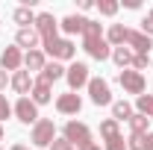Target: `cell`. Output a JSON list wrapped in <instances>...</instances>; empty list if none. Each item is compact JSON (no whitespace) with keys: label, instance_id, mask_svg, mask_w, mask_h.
Masks as SVG:
<instances>
[{"label":"cell","instance_id":"cell-1","mask_svg":"<svg viewBox=\"0 0 153 150\" xmlns=\"http://www.w3.org/2000/svg\"><path fill=\"white\" fill-rule=\"evenodd\" d=\"M82 47H85V53L97 62H106V59H112V47H109V41L103 36V27H100V21H85V30H82Z\"/></svg>","mask_w":153,"mask_h":150},{"label":"cell","instance_id":"cell-8","mask_svg":"<svg viewBox=\"0 0 153 150\" xmlns=\"http://www.w3.org/2000/svg\"><path fill=\"white\" fill-rule=\"evenodd\" d=\"M12 115L18 118L21 124H27V127H30V124L36 127L38 124V106L30 100V97H18V103L12 106Z\"/></svg>","mask_w":153,"mask_h":150},{"label":"cell","instance_id":"cell-9","mask_svg":"<svg viewBox=\"0 0 153 150\" xmlns=\"http://www.w3.org/2000/svg\"><path fill=\"white\" fill-rule=\"evenodd\" d=\"M65 79H68L71 91L76 94L79 88H85V85H88V79H91V76H88V65H85V62H74V65L65 71Z\"/></svg>","mask_w":153,"mask_h":150},{"label":"cell","instance_id":"cell-21","mask_svg":"<svg viewBox=\"0 0 153 150\" xmlns=\"http://www.w3.org/2000/svg\"><path fill=\"white\" fill-rule=\"evenodd\" d=\"M15 44H18V47H27V50H36V44H38V33L33 30V27H30V30H18Z\"/></svg>","mask_w":153,"mask_h":150},{"label":"cell","instance_id":"cell-40","mask_svg":"<svg viewBox=\"0 0 153 150\" xmlns=\"http://www.w3.org/2000/svg\"><path fill=\"white\" fill-rule=\"evenodd\" d=\"M147 15H150V18H153V12H147Z\"/></svg>","mask_w":153,"mask_h":150},{"label":"cell","instance_id":"cell-32","mask_svg":"<svg viewBox=\"0 0 153 150\" xmlns=\"http://www.w3.org/2000/svg\"><path fill=\"white\" fill-rule=\"evenodd\" d=\"M141 33L153 38V18H150V15H144V18H141Z\"/></svg>","mask_w":153,"mask_h":150},{"label":"cell","instance_id":"cell-23","mask_svg":"<svg viewBox=\"0 0 153 150\" xmlns=\"http://www.w3.org/2000/svg\"><path fill=\"white\" fill-rule=\"evenodd\" d=\"M112 118L115 121H130V118H133V106H130L127 100H115L112 103Z\"/></svg>","mask_w":153,"mask_h":150},{"label":"cell","instance_id":"cell-33","mask_svg":"<svg viewBox=\"0 0 153 150\" xmlns=\"http://www.w3.org/2000/svg\"><path fill=\"white\" fill-rule=\"evenodd\" d=\"M9 79H12V76H9L6 71H3V68H0V91H3V88L9 85Z\"/></svg>","mask_w":153,"mask_h":150},{"label":"cell","instance_id":"cell-17","mask_svg":"<svg viewBox=\"0 0 153 150\" xmlns=\"http://www.w3.org/2000/svg\"><path fill=\"white\" fill-rule=\"evenodd\" d=\"M44 65H47V56H44V50H27L24 53V68L33 74V71H44Z\"/></svg>","mask_w":153,"mask_h":150},{"label":"cell","instance_id":"cell-18","mask_svg":"<svg viewBox=\"0 0 153 150\" xmlns=\"http://www.w3.org/2000/svg\"><path fill=\"white\" fill-rule=\"evenodd\" d=\"M65 71H68V68H62V62H47V65H44V71L38 74V79H44L47 85H53L56 79L65 76Z\"/></svg>","mask_w":153,"mask_h":150},{"label":"cell","instance_id":"cell-3","mask_svg":"<svg viewBox=\"0 0 153 150\" xmlns=\"http://www.w3.org/2000/svg\"><path fill=\"white\" fill-rule=\"evenodd\" d=\"M53 138H56V124H53L50 118H38V124L33 127L30 141H33L36 147H50V144H53Z\"/></svg>","mask_w":153,"mask_h":150},{"label":"cell","instance_id":"cell-16","mask_svg":"<svg viewBox=\"0 0 153 150\" xmlns=\"http://www.w3.org/2000/svg\"><path fill=\"white\" fill-rule=\"evenodd\" d=\"M85 21L88 18H82V15H68V18L59 21V27H62V33H68V36H82Z\"/></svg>","mask_w":153,"mask_h":150},{"label":"cell","instance_id":"cell-37","mask_svg":"<svg viewBox=\"0 0 153 150\" xmlns=\"http://www.w3.org/2000/svg\"><path fill=\"white\" fill-rule=\"evenodd\" d=\"M79 150H103V147H100V144H94V141H91V144H85V147H79Z\"/></svg>","mask_w":153,"mask_h":150},{"label":"cell","instance_id":"cell-30","mask_svg":"<svg viewBox=\"0 0 153 150\" xmlns=\"http://www.w3.org/2000/svg\"><path fill=\"white\" fill-rule=\"evenodd\" d=\"M12 115V103L6 100V94H0V121H6Z\"/></svg>","mask_w":153,"mask_h":150},{"label":"cell","instance_id":"cell-2","mask_svg":"<svg viewBox=\"0 0 153 150\" xmlns=\"http://www.w3.org/2000/svg\"><path fill=\"white\" fill-rule=\"evenodd\" d=\"M44 53L53 62H68L76 56V44L71 38H53V41H44Z\"/></svg>","mask_w":153,"mask_h":150},{"label":"cell","instance_id":"cell-34","mask_svg":"<svg viewBox=\"0 0 153 150\" xmlns=\"http://www.w3.org/2000/svg\"><path fill=\"white\" fill-rule=\"evenodd\" d=\"M127 9H141V0H124Z\"/></svg>","mask_w":153,"mask_h":150},{"label":"cell","instance_id":"cell-22","mask_svg":"<svg viewBox=\"0 0 153 150\" xmlns=\"http://www.w3.org/2000/svg\"><path fill=\"white\" fill-rule=\"evenodd\" d=\"M121 135V127H118V121L115 118H106V121H100V138L103 141H112Z\"/></svg>","mask_w":153,"mask_h":150},{"label":"cell","instance_id":"cell-4","mask_svg":"<svg viewBox=\"0 0 153 150\" xmlns=\"http://www.w3.org/2000/svg\"><path fill=\"white\" fill-rule=\"evenodd\" d=\"M85 88H88V97H91L94 106H112V88L103 76H91Z\"/></svg>","mask_w":153,"mask_h":150},{"label":"cell","instance_id":"cell-15","mask_svg":"<svg viewBox=\"0 0 153 150\" xmlns=\"http://www.w3.org/2000/svg\"><path fill=\"white\" fill-rule=\"evenodd\" d=\"M30 100H33L36 106L50 103V100H53V88H50L44 79H36V82H33V91H30Z\"/></svg>","mask_w":153,"mask_h":150},{"label":"cell","instance_id":"cell-39","mask_svg":"<svg viewBox=\"0 0 153 150\" xmlns=\"http://www.w3.org/2000/svg\"><path fill=\"white\" fill-rule=\"evenodd\" d=\"M0 141H3V127H0Z\"/></svg>","mask_w":153,"mask_h":150},{"label":"cell","instance_id":"cell-10","mask_svg":"<svg viewBox=\"0 0 153 150\" xmlns=\"http://www.w3.org/2000/svg\"><path fill=\"white\" fill-rule=\"evenodd\" d=\"M21 65H24V53H21L18 44H12V47H3V53H0V68L9 74H15V71H21Z\"/></svg>","mask_w":153,"mask_h":150},{"label":"cell","instance_id":"cell-19","mask_svg":"<svg viewBox=\"0 0 153 150\" xmlns=\"http://www.w3.org/2000/svg\"><path fill=\"white\" fill-rule=\"evenodd\" d=\"M36 12L30 9V6H21V9H15V15H12V21L18 24V30H30V27H36Z\"/></svg>","mask_w":153,"mask_h":150},{"label":"cell","instance_id":"cell-27","mask_svg":"<svg viewBox=\"0 0 153 150\" xmlns=\"http://www.w3.org/2000/svg\"><path fill=\"white\" fill-rule=\"evenodd\" d=\"M127 150H147V141H144V135H138V132H130V138H127Z\"/></svg>","mask_w":153,"mask_h":150},{"label":"cell","instance_id":"cell-11","mask_svg":"<svg viewBox=\"0 0 153 150\" xmlns=\"http://www.w3.org/2000/svg\"><path fill=\"white\" fill-rule=\"evenodd\" d=\"M127 47L133 50L135 56H147V53H150V47H153V38H150V36H144L141 30H130Z\"/></svg>","mask_w":153,"mask_h":150},{"label":"cell","instance_id":"cell-25","mask_svg":"<svg viewBox=\"0 0 153 150\" xmlns=\"http://www.w3.org/2000/svg\"><path fill=\"white\" fill-rule=\"evenodd\" d=\"M147 127H150V118H144V115L133 112V118H130V130L138 132V135H147Z\"/></svg>","mask_w":153,"mask_h":150},{"label":"cell","instance_id":"cell-7","mask_svg":"<svg viewBox=\"0 0 153 150\" xmlns=\"http://www.w3.org/2000/svg\"><path fill=\"white\" fill-rule=\"evenodd\" d=\"M38 33V38H41V44L44 41H53V38H59V21L50 15V12H41L36 18V27H33Z\"/></svg>","mask_w":153,"mask_h":150},{"label":"cell","instance_id":"cell-26","mask_svg":"<svg viewBox=\"0 0 153 150\" xmlns=\"http://www.w3.org/2000/svg\"><path fill=\"white\" fill-rule=\"evenodd\" d=\"M94 6H97V12H100V15H106V18L118 15V9H121V3H118V0H97Z\"/></svg>","mask_w":153,"mask_h":150},{"label":"cell","instance_id":"cell-24","mask_svg":"<svg viewBox=\"0 0 153 150\" xmlns=\"http://www.w3.org/2000/svg\"><path fill=\"white\" fill-rule=\"evenodd\" d=\"M135 109L144 118H153V94H138L135 97Z\"/></svg>","mask_w":153,"mask_h":150},{"label":"cell","instance_id":"cell-35","mask_svg":"<svg viewBox=\"0 0 153 150\" xmlns=\"http://www.w3.org/2000/svg\"><path fill=\"white\" fill-rule=\"evenodd\" d=\"M91 6H94V3H91V0H79V9H82V12H88V9H91Z\"/></svg>","mask_w":153,"mask_h":150},{"label":"cell","instance_id":"cell-20","mask_svg":"<svg viewBox=\"0 0 153 150\" xmlns=\"http://www.w3.org/2000/svg\"><path fill=\"white\" fill-rule=\"evenodd\" d=\"M133 56H135V53L130 50V47H127V44H124V47H112V62L118 65V68H121V71L133 65Z\"/></svg>","mask_w":153,"mask_h":150},{"label":"cell","instance_id":"cell-6","mask_svg":"<svg viewBox=\"0 0 153 150\" xmlns=\"http://www.w3.org/2000/svg\"><path fill=\"white\" fill-rule=\"evenodd\" d=\"M65 138L79 150V147H85V144H91V130H88L82 121H68V124H65Z\"/></svg>","mask_w":153,"mask_h":150},{"label":"cell","instance_id":"cell-28","mask_svg":"<svg viewBox=\"0 0 153 150\" xmlns=\"http://www.w3.org/2000/svg\"><path fill=\"white\" fill-rule=\"evenodd\" d=\"M103 150H127V138L118 135V138H112V141H106V147H103Z\"/></svg>","mask_w":153,"mask_h":150},{"label":"cell","instance_id":"cell-38","mask_svg":"<svg viewBox=\"0 0 153 150\" xmlns=\"http://www.w3.org/2000/svg\"><path fill=\"white\" fill-rule=\"evenodd\" d=\"M12 150H30L27 144H12Z\"/></svg>","mask_w":153,"mask_h":150},{"label":"cell","instance_id":"cell-36","mask_svg":"<svg viewBox=\"0 0 153 150\" xmlns=\"http://www.w3.org/2000/svg\"><path fill=\"white\" fill-rule=\"evenodd\" d=\"M144 141H147V150H153V132H147V135H144Z\"/></svg>","mask_w":153,"mask_h":150},{"label":"cell","instance_id":"cell-12","mask_svg":"<svg viewBox=\"0 0 153 150\" xmlns=\"http://www.w3.org/2000/svg\"><path fill=\"white\" fill-rule=\"evenodd\" d=\"M56 109L62 115H76L79 109H82V97L74 91H68V94H59L56 97Z\"/></svg>","mask_w":153,"mask_h":150},{"label":"cell","instance_id":"cell-5","mask_svg":"<svg viewBox=\"0 0 153 150\" xmlns=\"http://www.w3.org/2000/svg\"><path fill=\"white\" fill-rule=\"evenodd\" d=\"M118 82H121V88L127 94H144V88H147V79H144V74H138V71H133V68H124L121 74H118Z\"/></svg>","mask_w":153,"mask_h":150},{"label":"cell","instance_id":"cell-13","mask_svg":"<svg viewBox=\"0 0 153 150\" xmlns=\"http://www.w3.org/2000/svg\"><path fill=\"white\" fill-rule=\"evenodd\" d=\"M33 82H36V79H33V74H30V71H15V74H12V79H9V85H12L21 97H27V94L33 91Z\"/></svg>","mask_w":153,"mask_h":150},{"label":"cell","instance_id":"cell-29","mask_svg":"<svg viewBox=\"0 0 153 150\" xmlns=\"http://www.w3.org/2000/svg\"><path fill=\"white\" fill-rule=\"evenodd\" d=\"M50 150H76V147L71 144V141H68V138H65V135H62V138H53Z\"/></svg>","mask_w":153,"mask_h":150},{"label":"cell","instance_id":"cell-31","mask_svg":"<svg viewBox=\"0 0 153 150\" xmlns=\"http://www.w3.org/2000/svg\"><path fill=\"white\" fill-rule=\"evenodd\" d=\"M130 68H133V71H138V74H141V71L147 68V56H133V65H130Z\"/></svg>","mask_w":153,"mask_h":150},{"label":"cell","instance_id":"cell-14","mask_svg":"<svg viewBox=\"0 0 153 150\" xmlns=\"http://www.w3.org/2000/svg\"><path fill=\"white\" fill-rule=\"evenodd\" d=\"M127 38H130V27H124V24H112V27L106 30V41H109V47H124Z\"/></svg>","mask_w":153,"mask_h":150},{"label":"cell","instance_id":"cell-41","mask_svg":"<svg viewBox=\"0 0 153 150\" xmlns=\"http://www.w3.org/2000/svg\"><path fill=\"white\" fill-rule=\"evenodd\" d=\"M150 65H153V59H150Z\"/></svg>","mask_w":153,"mask_h":150}]
</instances>
